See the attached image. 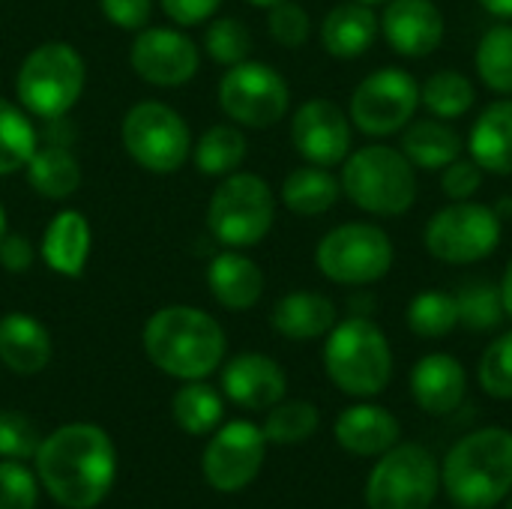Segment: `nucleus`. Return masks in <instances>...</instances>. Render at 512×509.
Masks as SVG:
<instances>
[{
	"mask_svg": "<svg viewBox=\"0 0 512 509\" xmlns=\"http://www.w3.org/2000/svg\"><path fill=\"white\" fill-rule=\"evenodd\" d=\"M36 471L57 504L90 509L114 483V447L102 429L72 423L39 444Z\"/></svg>",
	"mask_w": 512,
	"mask_h": 509,
	"instance_id": "1",
	"label": "nucleus"
},
{
	"mask_svg": "<svg viewBox=\"0 0 512 509\" xmlns=\"http://www.w3.org/2000/svg\"><path fill=\"white\" fill-rule=\"evenodd\" d=\"M144 351L156 369L180 381H201L225 357V333L213 315L192 306H165L144 327Z\"/></svg>",
	"mask_w": 512,
	"mask_h": 509,
	"instance_id": "2",
	"label": "nucleus"
},
{
	"mask_svg": "<svg viewBox=\"0 0 512 509\" xmlns=\"http://www.w3.org/2000/svg\"><path fill=\"white\" fill-rule=\"evenodd\" d=\"M441 486L459 509H492L512 495V432L486 426L456 441L441 468Z\"/></svg>",
	"mask_w": 512,
	"mask_h": 509,
	"instance_id": "3",
	"label": "nucleus"
},
{
	"mask_svg": "<svg viewBox=\"0 0 512 509\" xmlns=\"http://www.w3.org/2000/svg\"><path fill=\"white\" fill-rule=\"evenodd\" d=\"M324 369L330 381L354 399L384 393L393 378V348L387 333L363 315L336 321L327 333Z\"/></svg>",
	"mask_w": 512,
	"mask_h": 509,
	"instance_id": "4",
	"label": "nucleus"
},
{
	"mask_svg": "<svg viewBox=\"0 0 512 509\" xmlns=\"http://www.w3.org/2000/svg\"><path fill=\"white\" fill-rule=\"evenodd\" d=\"M342 195L369 216H402L417 201V168L390 144H369L342 162Z\"/></svg>",
	"mask_w": 512,
	"mask_h": 509,
	"instance_id": "5",
	"label": "nucleus"
},
{
	"mask_svg": "<svg viewBox=\"0 0 512 509\" xmlns=\"http://www.w3.org/2000/svg\"><path fill=\"white\" fill-rule=\"evenodd\" d=\"M87 66L81 54L66 42H45L33 48L15 78V96L21 108L39 120H60L81 99Z\"/></svg>",
	"mask_w": 512,
	"mask_h": 509,
	"instance_id": "6",
	"label": "nucleus"
},
{
	"mask_svg": "<svg viewBox=\"0 0 512 509\" xmlns=\"http://www.w3.org/2000/svg\"><path fill=\"white\" fill-rule=\"evenodd\" d=\"M276 222V195L264 177L234 171L222 177L207 204V228L225 249L258 246Z\"/></svg>",
	"mask_w": 512,
	"mask_h": 509,
	"instance_id": "7",
	"label": "nucleus"
},
{
	"mask_svg": "<svg viewBox=\"0 0 512 509\" xmlns=\"http://www.w3.org/2000/svg\"><path fill=\"white\" fill-rule=\"evenodd\" d=\"M504 237L501 213L480 201H450L423 228L429 255L441 264H477L498 252Z\"/></svg>",
	"mask_w": 512,
	"mask_h": 509,
	"instance_id": "8",
	"label": "nucleus"
},
{
	"mask_svg": "<svg viewBox=\"0 0 512 509\" xmlns=\"http://www.w3.org/2000/svg\"><path fill=\"white\" fill-rule=\"evenodd\" d=\"M396 261L393 240L384 228L372 222H345L327 231L315 249V267L324 279L336 285H375L381 282Z\"/></svg>",
	"mask_w": 512,
	"mask_h": 509,
	"instance_id": "9",
	"label": "nucleus"
},
{
	"mask_svg": "<svg viewBox=\"0 0 512 509\" xmlns=\"http://www.w3.org/2000/svg\"><path fill=\"white\" fill-rule=\"evenodd\" d=\"M441 492V465L420 444H396L366 480L369 509H432Z\"/></svg>",
	"mask_w": 512,
	"mask_h": 509,
	"instance_id": "10",
	"label": "nucleus"
},
{
	"mask_svg": "<svg viewBox=\"0 0 512 509\" xmlns=\"http://www.w3.org/2000/svg\"><path fill=\"white\" fill-rule=\"evenodd\" d=\"M126 153L150 174H174L192 153L186 120L165 102H138L120 123Z\"/></svg>",
	"mask_w": 512,
	"mask_h": 509,
	"instance_id": "11",
	"label": "nucleus"
},
{
	"mask_svg": "<svg viewBox=\"0 0 512 509\" xmlns=\"http://www.w3.org/2000/svg\"><path fill=\"white\" fill-rule=\"evenodd\" d=\"M219 105L228 120L246 129H270L276 126L291 105L288 81L279 69L261 60H243L228 66L219 81Z\"/></svg>",
	"mask_w": 512,
	"mask_h": 509,
	"instance_id": "12",
	"label": "nucleus"
},
{
	"mask_svg": "<svg viewBox=\"0 0 512 509\" xmlns=\"http://www.w3.org/2000/svg\"><path fill=\"white\" fill-rule=\"evenodd\" d=\"M420 108V84L408 69L384 66L366 75L351 93V123L369 138L402 132Z\"/></svg>",
	"mask_w": 512,
	"mask_h": 509,
	"instance_id": "13",
	"label": "nucleus"
},
{
	"mask_svg": "<svg viewBox=\"0 0 512 509\" xmlns=\"http://www.w3.org/2000/svg\"><path fill=\"white\" fill-rule=\"evenodd\" d=\"M264 456H267L264 429H258L246 420L228 423L207 444L204 477L219 492H240L258 477Z\"/></svg>",
	"mask_w": 512,
	"mask_h": 509,
	"instance_id": "14",
	"label": "nucleus"
},
{
	"mask_svg": "<svg viewBox=\"0 0 512 509\" xmlns=\"http://www.w3.org/2000/svg\"><path fill=\"white\" fill-rule=\"evenodd\" d=\"M129 63L135 75L153 87H180L195 78L201 54L195 42L174 27H141Z\"/></svg>",
	"mask_w": 512,
	"mask_h": 509,
	"instance_id": "15",
	"label": "nucleus"
},
{
	"mask_svg": "<svg viewBox=\"0 0 512 509\" xmlns=\"http://www.w3.org/2000/svg\"><path fill=\"white\" fill-rule=\"evenodd\" d=\"M291 144L309 165H342L351 153V117L330 99H309L291 117Z\"/></svg>",
	"mask_w": 512,
	"mask_h": 509,
	"instance_id": "16",
	"label": "nucleus"
},
{
	"mask_svg": "<svg viewBox=\"0 0 512 509\" xmlns=\"http://www.w3.org/2000/svg\"><path fill=\"white\" fill-rule=\"evenodd\" d=\"M378 21L387 45L411 60L435 54L447 33L444 12L435 0H387Z\"/></svg>",
	"mask_w": 512,
	"mask_h": 509,
	"instance_id": "17",
	"label": "nucleus"
},
{
	"mask_svg": "<svg viewBox=\"0 0 512 509\" xmlns=\"http://www.w3.org/2000/svg\"><path fill=\"white\" fill-rule=\"evenodd\" d=\"M411 399L420 411L432 417H447L462 408L468 396V375L465 366L444 351L426 354L411 369Z\"/></svg>",
	"mask_w": 512,
	"mask_h": 509,
	"instance_id": "18",
	"label": "nucleus"
},
{
	"mask_svg": "<svg viewBox=\"0 0 512 509\" xmlns=\"http://www.w3.org/2000/svg\"><path fill=\"white\" fill-rule=\"evenodd\" d=\"M225 396L249 411H267L285 399L288 378L282 366L267 354H240L222 372Z\"/></svg>",
	"mask_w": 512,
	"mask_h": 509,
	"instance_id": "19",
	"label": "nucleus"
},
{
	"mask_svg": "<svg viewBox=\"0 0 512 509\" xmlns=\"http://www.w3.org/2000/svg\"><path fill=\"white\" fill-rule=\"evenodd\" d=\"M333 435L345 453L360 456V459H378L399 444L402 429H399V420L387 408L360 402V405L345 408L336 417Z\"/></svg>",
	"mask_w": 512,
	"mask_h": 509,
	"instance_id": "20",
	"label": "nucleus"
},
{
	"mask_svg": "<svg viewBox=\"0 0 512 509\" xmlns=\"http://www.w3.org/2000/svg\"><path fill=\"white\" fill-rule=\"evenodd\" d=\"M381 21L372 3L345 0L336 3L321 21V45L336 60H357L363 57L378 39Z\"/></svg>",
	"mask_w": 512,
	"mask_h": 509,
	"instance_id": "21",
	"label": "nucleus"
},
{
	"mask_svg": "<svg viewBox=\"0 0 512 509\" xmlns=\"http://www.w3.org/2000/svg\"><path fill=\"white\" fill-rule=\"evenodd\" d=\"M207 288L219 306H225L231 312H243L261 300L264 273L240 249H225L207 267Z\"/></svg>",
	"mask_w": 512,
	"mask_h": 509,
	"instance_id": "22",
	"label": "nucleus"
},
{
	"mask_svg": "<svg viewBox=\"0 0 512 509\" xmlns=\"http://www.w3.org/2000/svg\"><path fill=\"white\" fill-rule=\"evenodd\" d=\"M270 324L291 342H312L336 327V303L315 291H291L276 300Z\"/></svg>",
	"mask_w": 512,
	"mask_h": 509,
	"instance_id": "23",
	"label": "nucleus"
},
{
	"mask_svg": "<svg viewBox=\"0 0 512 509\" xmlns=\"http://www.w3.org/2000/svg\"><path fill=\"white\" fill-rule=\"evenodd\" d=\"M471 159L495 177H512V99L492 102L468 135Z\"/></svg>",
	"mask_w": 512,
	"mask_h": 509,
	"instance_id": "24",
	"label": "nucleus"
},
{
	"mask_svg": "<svg viewBox=\"0 0 512 509\" xmlns=\"http://www.w3.org/2000/svg\"><path fill=\"white\" fill-rule=\"evenodd\" d=\"M51 360L48 330L24 312L0 318V363L15 375H36Z\"/></svg>",
	"mask_w": 512,
	"mask_h": 509,
	"instance_id": "25",
	"label": "nucleus"
},
{
	"mask_svg": "<svg viewBox=\"0 0 512 509\" xmlns=\"http://www.w3.org/2000/svg\"><path fill=\"white\" fill-rule=\"evenodd\" d=\"M90 237L93 234H90V222L84 219V213L60 210L42 234L45 264L66 279H78L90 258Z\"/></svg>",
	"mask_w": 512,
	"mask_h": 509,
	"instance_id": "26",
	"label": "nucleus"
},
{
	"mask_svg": "<svg viewBox=\"0 0 512 509\" xmlns=\"http://www.w3.org/2000/svg\"><path fill=\"white\" fill-rule=\"evenodd\" d=\"M465 150V138L450 120L423 117L411 120L402 132V153L420 171H444Z\"/></svg>",
	"mask_w": 512,
	"mask_h": 509,
	"instance_id": "27",
	"label": "nucleus"
},
{
	"mask_svg": "<svg viewBox=\"0 0 512 509\" xmlns=\"http://www.w3.org/2000/svg\"><path fill=\"white\" fill-rule=\"evenodd\" d=\"M24 171L30 189L48 201H63L81 186V165L63 144H36Z\"/></svg>",
	"mask_w": 512,
	"mask_h": 509,
	"instance_id": "28",
	"label": "nucleus"
},
{
	"mask_svg": "<svg viewBox=\"0 0 512 509\" xmlns=\"http://www.w3.org/2000/svg\"><path fill=\"white\" fill-rule=\"evenodd\" d=\"M282 204L297 216H321L336 207L342 198L339 177L330 174V168L321 165H300L294 168L282 183Z\"/></svg>",
	"mask_w": 512,
	"mask_h": 509,
	"instance_id": "29",
	"label": "nucleus"
},
{
	"mask_svg": "<svg viewBox=\"0 0 512 509\" xmlns=\"http://www.w3.org/2000/svg\"><path fill=\"white\" fill-rule=\"evenodd\" d=\"M474 102L477 90L471 78L462 75L459 69H441L420 84V105H426L432 117L459 120L474 108Z\"/></svg>",
	"mask_w": 512,
	"mask_h": 509,
	"instance_id": "30",
	"label": "nucleus"
},
{
	"mask_svg": "<svg viewBox=\"0 0 512 509\" xmlns=\"http://www.w3.org/2000/svg\"><path fill=\"white\" fill-rule=\"evenodd\" d=\"M246 159V135L234 123L210 126L195 144V165L207 177H228Z\"/></svg>",
	"mask_w": 512,
	"mask_h": 509,
	"instance_id": "31",
	"label": "nucleus"
},
{
	"mask_svg": "<svg viewBox=\"0 0 512 509\" xmlns=\"http://www.w3.org/2000/svg\"><path fill=\"white\" fill-rule=\"evenodd\" d=\"M408 330L420 339H444L459 327V306H456V294H444L438 288H429L423 294H417L408 303L405 312Z\"/></svg>",
	"mask_w": 512,
	"mask_h": 509,
	"instance_id": "32",
	"label": "nucleus"
},
{
	"mask_svg": "<svg viewBox=\"0 0 512 509\" xmlns=\"http://www.w3.org/2000/svg\"><path fill=\"white\" fill-rule=\"evenodd\" d=\"M474 66L480 81L498 93V96H512V24H498L489 27L480 36Z\"/></svg>",
	"mask_w": 512,
	"mask_h": 509,
	"instance_id": "33",
	"label": "nucleus"
},
{
	"mask_svg": "<svg viewBox=\"0 0 512 509\" xmlns=\"http://www.w3.org/2000/svg\"><path fill=\"white\" fill-rule=\"evenodd\" d=\"M39 144V135L21 105L0 99V177L15 174L27 165Z\"/></svg>",
	"mask_w": 512,
	"mask_h": 509,
	"instance_id": "34",
	"label": "nucleus"
},
{
	"mask_svg": "<svg viewBox=\"0 0 512 509\" xmlns=\"http://www.w3.org/2000/svg\"><path fill=\"white\" fill-rule=\"evenodd\" d=\"M456 306H459V327H468L474 333L498 330L501 321L507 318L501 288L486 279H474L462 285L456 294Z\"/></svg>",
	"mask_w": 512,
	"mask_h": 509,
	"instance_id": "35",
	"label": "nucleus"
},
{
	"mask_svg": "<svg viewBox=\"0 0 512 509\" xmlns=\"http://www.w3.org/2000/svg\"><path fill=\"white\" fill-rule=\"evenodd\" d=\"M171 411H174V420L183 432L207 435L222 420V399L213 387H207L201 381H189L183 390H177Z\"/></svg>",
	"mask_w": 512,
	"mask_h": 509,
	"instance_id": "36",
	"label": "nucleus"
},
{
	"mask_svg": "<svg viewBox=\"0 0 512 509\" xmlns=\"http://www.w3.org/2000/svg\"><path fill=\"white\" fill-rule=\"evenodd\" d=\"M318 423H321V414L312 402H300V399L279 402V405H273V411L264 420V438L270 444L291 447V444L312 438L318 432Z\"/></svg>",
	"mask_w": 512,
	"mask_h": 509,
	"instance_id": "37",
	"label": "nucleus"
},
{
	"mask_svg": "<svg viewBox=\"0 0 512 509\" xmlns=\"http://www.w3.org/2000/svg\"><path fill=\"white\" fill-rule=\"evenodd\" d=\"M204 51L222 66H237L252 54V33L240 18H216L204 30Z\"/></svg>",
	"mask_w": 512,
	"mask_h": 509,
	"instance_id": "38",
	"label": "nucleus"
},
{
	"mask_svg": "<svg viewBox=\"0 0 512 509\" xmlns=\"http://www.w3.org/2000/svg\"><path fill=\"white\" fill-rule=\"evenodd\" d=\"M477 378L483 393H489L492 399L507 402L512 399V330L501 333L480 357L477 366Z\"/></svg>",
	"mask_w": 512,
	"mask_h": 509,
	"instance_id": "39",
	"label": "nucleus"
},
{
	"mask_svg": "<svg viewBox=\"0 0 512 509\" xmlns=\"http://www.w3.org/2000/svg\"><path fill=\"white\" fill-rule=\"evenodd\" d=\"M267 30L282 48H300V45H306V39L312 33V21L300 3L282 0L276 6H270V12H267Z\"/></svg>",
	"mask_w": 512,
	"mask_h": 509,
	"instance_id": "40",
	"label": "nucleus"
},
{
	"mask_svg": "<svg viewBox=\"0 0 512 509\" xmlns=\"http://www.w3.org/2000/svg\"><path fill=\"white\" fill-rule=\"evenodd\" d=\"M39 432L36 426L15 411H0V456L3 459H30L39 450Z\"/></svg>",
	"mask_w": 512,
	"mask_h": 509,
	"instance_id": "41",
	"label": "nucleus"
},
{
	"mask_svg": "<svg viewBox=\"0 0 512 509\" xmlns=\"http://www.w3.org/2000/svg\"><path fill=\"white\" fill-rule=\"evenodd\" d=\"M36 507V480L27 468L6 462L0 465V509Z\"/></svg>",
	"mask_w": 512,
	"mask_h": 509,
	"instance_id": "42",
	"label": "nucleus"
},
{
	"mask_svg": "<svg viewBox=\"0 0 512 509\" xmlns=\"http://www.w3.org/2000/svg\"><path fill=\"white\" fill-rule=\"evenodd\" d=\"M483 168L474 159H456L441 174V189L450 201H471L483 189Z\"/></svg>",
	"mask_w": 512,
	"mask_h": 509,
	"instance_id": "43",
	"label": "nucleus"
},
{
	"mask_svg": "<svg viewBox=\"0 0 512 509\" xmlns=\"http://www.w3.org/2000/svg\"><path fill=\"white\" fill-rule=\"evenodd\" d=\"M102 15L120 30H141L150 21L153 0H99Z\"/></svg>",
	"mask_w": 512,
	"mask_h": 509,
	"instance_id": "44",
	"label": "nucleus"
},
{
	"mask_svg": "<svg viewBox=\"0 0 512 509\" xmlns=\"http://www.w3.org/2000/svg\"><path fill=\"white\" fill-rule=\"evenodd\" d=\"M162 12L177 24V27H195L204 24L216 15L222 0H159Z\"/></svg>",
	"mask_w": 512,
	"mask_h": 509,
	"instance_id": "45",
	"label": "nucleus"
},
{
	"mask_svg": "<svg viewBox=\"0 0 512 509\" xmlns=\"http://www.w3.org/2000/svg\"><path fill=\"white\" fill-rule=\"evenodd\" d=\"M36 261V252H33V243L21 234H3L0 240V267L6 273H27Z\"/></svg>",
	"mask_w": 512,
	"mask_h": 509,
	"instance_id": "46",
	"label": "nucleus"
},
{
	"mask_svg": "<svg viewBox=\"0 0 512 509\" xmlns=\"http://www.w3.org/2000/svg\"><path fill=\"white\" fill-rule=\"evenodd\" d=\"M501 300H504V312H507V318L512 321V258L510 264H507V270H504V279H501Z\"/></svg>",
	"mask_w": 512,
	"mask_h": 509,
	"instance_id": "47",
	"label": "nucleus"
},
{
	"mask_svg": "<svg viewBox=\"0 0 512 509\" xmlns=\"http://www.w3.org/2000/svg\"><path fill=\"white\" fill-rule=\"evenodd\" d=\"M480 6L498 18H512V0H480Z\"/></svg>",
	"mask_w": 512,
	"mask_h": 509,
	"instance_id": "48",
	"label": "nucleus"
},
{
	"mask_svg": "<svg viewBox=\"0 0 512 509\" xmlns=\"http://www.w3.org/2000/svg\"><path fill=\"white\" fill-rule=\"evenodd\" d=\"M3 234H6V210L0 204V240H3Z\"/></svg>",
	"mask_w": 512,
	"mask_h": 509,
	"instance_id": "49",
	"label": "nucleus"
},
{
	"mask_svg": "<svg viewBox=\"0 0 512 509\" xmlns=\"http://www.w3.org/2000/svg\"><path fill=\"white\" fill-rule=\"evenodd\" d=\"M249 3H255V6H264V9H270V6H276V3H282V0H249Z\"/></svg>",
	"mask_w": 512,
	"mask_h": 509,
	"instance_id": "50",
	"label": "nucleus"
},
{
	"mask_svg": "<svg viewBox=\"0 0 512 509\" xmlns=\"http://www.w3.org/2000/svg\"><path fill=\"white\" fill-rule=\"evenodd\" d=\"M363 3H387V0H363Z\"/></svg>",
	"mask_w": 512,
	"mask_h": 509,
	"instance_id": "51",
	"label": "nucleus"
},
{
	"mask_svg": "<svg viewBox=\"0 0 512 509\" xmlns=\"http://www.w3.org/2000/svg\"><path fill=\"white\" fill-rule=\"evenodd\" d=\"M507 509H512V498H510V501H507Z\"/></svg>",
	"mask_w": 512,
	"mask_h": 509,
	"instance_id": "52",
	"label": "nucleus"
}]
</instances>
